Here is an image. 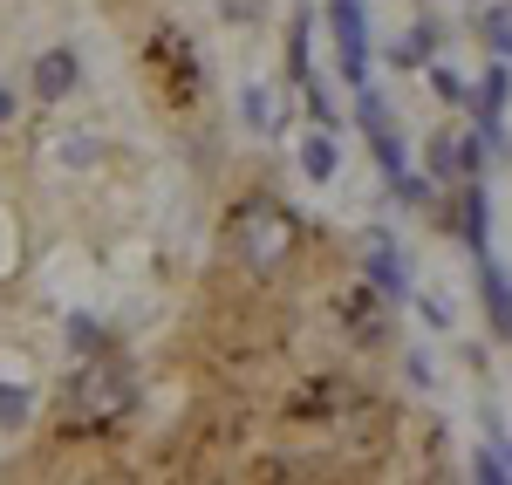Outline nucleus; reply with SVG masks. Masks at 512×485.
<instances>
[{"label": "nucleus", "mask_w": 512, "mask_h": 485, "mask_svg": "<svg viewBox=\"0 0 512 485\" xmlns=\"http://www.w3.org/2000/svg\"><path fill=\"white\" fill-rule=\"evenodd\" d=\"M233 246L253 260V267H274L280 253H287V219H280L274 205H246L233 219Z\"/></svg>", "instance_id": "nucleus-1"}, {"label": "nucleus", "mask_w": 512, "mask_h": 485, "mask_svg": "<svg viewBox=\"0 0 512 485\" xmlns=\"http://www.w3.org/2000/svg\"><path fill=\"white\" fill-rule=\"evenodd\" d=\"M130 404V376H123V369H89V376H82L76 383V417H110V410H123Z\"/></svg>", "instance_id": "nucleus-2"}, {"label": "nucleus", "mask_w": 512, "mask_h": 485, "mask_svg": "<svg viewBox=\"0 0 512 485\" xmlns=\"http://www.w3.org/2000/svg\"><path fill=\"white\" fill-rule=\"evenodd\" d=\"M335 41H342V69L362 76V14H355V0L335 7Z\"/></svg>", "instance_id": "nucleus-3"}, {"label": "nucleus", "mask_w": 512, "mask_h": 485, "mask_svg": "<svg viewBox=\"0 0 512 485\" xmlns=\"http://www.w3.org/2000/svg\"><path fill=\"white\" fill-rule=\"evenodd\" d=\"M41 96H62V89H76V55L69 48H55V55H41V76H35Z\"/></svg>", "instance_id": "nucleus-4"}, {"label": "nucleus", "mask_w": 512, "mask_h": 485, "mask_svg": "<svg viewBox=\"0 0 512 485\" xmlns=\"http://www.w3.org/2000/svg\"><path fill=\"white\" fill-rule=\"evenodd\" d=\"M485 301H492V322L512 335V287H506V274H485Z\"/></svg>", "instance_id": "nucleus-5"}, {"label": "nucleus", "mask_w": 512, "mask_h": 485, "mask_svg": "<svg viewBox=\"0 0 512 485\" xmlns=\"http://www.w3.org/2000/svg\"><path fill=\"white\" fill-rule=\"evenodd\" d=\"M28 390H21V383H0V424H21V417H28Z\"/></svg>", "instance_id": "nucleus-6"}, {"label": "nucleus", "mask_w": 512, "mask_h": 485, "mask_svg": "<svg viewBox=\"0 0 512 485\" xmlns=\"http://www.w3.org/2000/svg\"><path fill=\"white\" fill-rule=\"evenodd\" d=\"M301 164H308V171H315V178H328V171H335V144H308V151H301Z\"/></svg>", "instance_id": "nucleus-7"}, {"label": "nucleus", "mask_w": 512, "mask_h": 485, "mask_svg": "<svg viewBox=\"0 0 512 485\" xmlns=\"http://www.w3.org/2000/svg\"><path fill=\"white\" fill-rule=\"evenodd\" d=\"M0 117H7V96H0Z\"/></svg>", "instance_id": "nucleus-8"}]
</instances>
